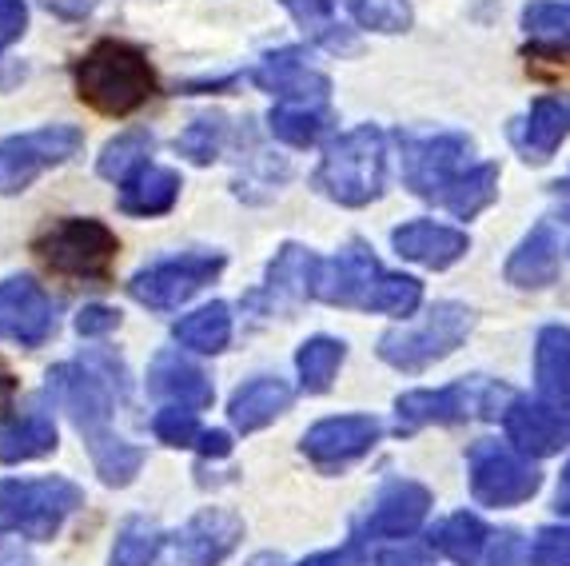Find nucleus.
<instances>
[{"mask_svg":"<svg viewBox=\"0 0 570 566\" xmlns=\"http://www.w3.org/2000/svg\"><path fill=\"white\" fill-rule=\"evenodd\" d=\"M48 9L60 12V17L77 20V17H88V12L96 9V0H45Z\"/></svg>","mask_w":570,"mask_h":566,"instance_id":"obj_48","label":"nucleus"},{"mask_svg":"<svg viewBox=\"0 0 570 566\" xmlns=\"http://www.w3.org/2000/svg\"><path fill=\"white\" fill-rule=\"evenodd\" d=\"M279 4H284V9L299 20V29H304L315 45H324L327 52H355V48H360V40L335 20V0H279Z\"/></svg>","mask_w":570,"mask_h":566,"instance_id":"obj_33","label":"nucleus"},{"mask_svg":"<svg viewBox=\"0 0 570 566\" xmlns=\"http://www.w3.org/2000/svg\"><path fill=\"white\" fill-rule=\"evenodd\" d=\"M29 25V4L24 0H0V52L24 32Z\"/></svg>","mask_w":570,"mask_h":566,"instance_id":"obj_44","label":"nucleus"},{"mask_svg":"<svg viewBox=\"0 0 570 566\" xmlns=\"http://www.w3.org/2000/svg\"><path fill=\"white\" fill-rule=\"evenodd\" d=\"M567 136H570V92L539 96L531 105V113L511 128L514 148L523 152L527 164H547L562 148Z\"/></svg>","mask_w":570,"mask_h":566,"instance_id":"obj_21","label":"nucleus"},{"mask_svg":"<svg viewBox=\"0 0 570 566\" xmlns=\"http://www.w3.org/2000/svg\"><path fill=\"white\" fill-rule=\"evenodd\" d=\"M403 148V184L419 199L439 204L443 192L471 168V136L466 133H400Z\"/></svg>","mask_w":570,"mask_h":566,"instance_id":"obj_9","label":"nucleus"},{"mask_svg":"<svg viewBox=\"0 0 570 566\" xmlns=\"http://www.w3.org/2000/svg\"><path fill=\"white\" fill-rule=\"evenodd\" d=\"M180 176L171 168H153V164H144L136 176L124 179L120 188V212L128 216H164L171 212V204L180 199Z\"/></svg>","mask_w":570,"mask_h":566,"instance_id":"obj_27","label":"nucleus"},{"mask_svg":"<svg viewBox=\"0 0 570 566\" xmlns=\"http://www.w3.org/2000/svg\"><path fill=\"white\" fill-rule=\"evenodd\" d=\"M343 359H347V343L332 340V335H312L295 351V371H299V388L307 396H324L340 375Z\"/></svg>","mask_w":570,"mask_h":566,"instance_id":"obj_31","label":"nucleus"},{"mask_svg":"<svg viewBox=\"0 0 570 566\" xmlns=\"http://www.w3.org/2000/svg\"><path fill=\"white\" fill-rule=\"evenodd\" d=\"M383 423L375 416H332L307 427L304 435V455L320 467V471H340L347 462L363 459L371 447L380 443Z\"/></svg>","mask_w":570,"mask_h":566,"instance_id":"obj_13","label":"nucleus"},{"mask_svg":"<svg viewBox=\"0 0 570 566\" xmlns=\"http://www.w3.org/2000/svg\"><path fill=\"white\" fill-rule=\"evenodd\" d=\"M352 17L371 32H407L411 29V4L407 0H347Z\"/></svg>","mask_w":570,"mask_h":566,"instance_id":"obj_39","label":"nucleus"},{"mask_svg":"<svg viewBox=\"0 0 570 566\" xmlns=\"http://www.w3.org/2000/svg\"><path fill=\"white\" fill-rule=\"evenodd\" d=\"M562 267V232L554 227V219H539L523 236V244L514 247L507 260L503 275L507 283L523 287V292H542L559 280Z\"/></svg>","mask_w":570,"mask_h":566,"instance_id":"obj_20","label":"nucleus"},{"mask_svg":"<svg viewBox=\"0 0 570 566\" xmlns=\"http://www.w3.org/2000/svg\"><path fill=\"white\" fill-rule=\"evenodd\" d=\"M554 510L570 519V462L562 467V475H559V495H554Z\"/></svg>","mask_w":570,"mask_h":566,"instance_id":"obj_49","label":"nucleus"},{"mask_svg":"<svg viewBox=\"0 0 570 566\" xmlns=\"http://www.w3.org/2000/svg\"><path fill=\"white\" fill-rule=\"evenodd\" d=\"M219 272H224V255L219 252L176 255V260L136 272L132 283H128V295L144 308H153V312H171V308L188 303L200 287H208Z\"/></svg>","mask_w":570,"mask_h":566,"instance_id":"obj_11","label":"nucleus"},{"mask_svg":"<svg viewBox=\"0 0 570 566\" xmlns=\"http://www.w3.org/2000/svg\"><path fill=\"white\" fill-rule=\"evenodd\" d=\"M267 128L292 148H315L335 128V116L327 105H276L267 116Z\"/></svg>","mask_w":570,"mask_h":566,"instance_id":"obj_28","label":"nucleus"},{"mask_svg":"<svg viewBox=\"0 0 570 566\" xmlns=\"http://www.w3.org/2000/svg\"><path fill=\"white\" fill-rule=\"evenodd\" d=\"M224 133H228L224 116H200V120H191L188 128H184L176 148H180V156H188L191 164H212L219 156Z\"/></svg>","mask_w":570,"mask_h":566,"instance_id":"obj_38","label":"nucleus"},{"mask_svg":"<svg viewBox=\"0 0 570 566\" xmlns=\"http://www.w3.org/2000/svg\"><path fill=\"white\" fill-rule=\"evenodd\" d=\"M554 196H567L570 199V179H559V184H554Z\"/></svg>","mask_w":570,"mask_h":566,"instance_id":"obj_52","label":"nucleus"},{"mask_svg":"<svg viewBox=\"0 0 570 566\" xmlns=\"http://www.w3.org/2000/svg\"><path fill=\"white\" fill-rule=\"evenodd\" d=\"M435 495L415 479H391L367 510V530L371 538H411L423 523H428Z\"/></svg>","mask_w":570,"mask_h":566,"instance_id":"obj_18","label":"nucleus"},{"mask_svg":"<svg viewBox=\"0 0 570 566\" xmlns=\"http://www.w3.org/2000/svg\"><path fill=\"white\" fill-rule=\"evenodd\" d=\"M320 275H324V260L312 252V247L299 244H284L267 267V295L272 300H287V303H304L320 292Z\"/></svg>","mask_w":570,"mask_h":566,"instance_id":"obj_25","label":"nucleus"},{"mask_svg":"<svg viewBox=\"0 0 570 566\" xmlns=\"http://www.w3.org/2000/svg\"><path fill=\"white\" fill-rule=\"evenodd\" d=\"M514 403V391L499 379H459L448 388H423L395 399V431L411 435L419 427H455L466 419H503Z\"/></svg>","mask_w":570,"mask_h":566,"instance_id":"obj_4","label":"nucleus"},{"mask_svg":"<svg viewBox=\"0 0 570 566\" xmlns=\"http://www.w3.org/2000/svg\"><path fill=\"white\" fill-rule=\"evenodd\" d=\"M148 391L176 407H191V411H204V407H212V399H216L212 379L204 375V368H196L180 351H160V355L153 359V368H148Z\"/></svg>","mask_w":570,"mask_h":566,"instance_id":"obj_22","label":"nucleus"},{"mask_svg":"<svg viewBox=\"0 0 570 566\" xmlns=\"http://www.w3.org/2000/svg\"><path fill=\"white\" fill-rule=\"evenodd\" d=\"M523 29L547 45H570V4L562 0H531L523 9Z\"/></svg>","mask_w":570,"mask_h":566,"instance_id":"obj_37","label":"nucleus"},{"mask_svg":"<svg viewBox=\"0 0 570 566\" xmlns=\"http://www.w3.org/2000/svg\"><path fill=\"white\" fill-rule=\"evenodd\" d=\"M494 199H499V164H471L463 176L443 192L439 199V208H448L451 216L459 219H475L483 208H491Z\"/></svg>","mask_w":570,"mask_h":566,"instance_id":"obj_30","label":"nucleus"},{"mask_svg":"<svg viewBox=\"0 0 570 566\" xmlns=\"http://www.w3.org/2000/svg\"><path fill=\"white\" fill-rule=\"evenodd\" d=\"M534 388L547 403L570 407V328L547 323L534 335Z\"/></svg>","mask_w":570,"mask_h":566,"instance_id":"obj_23","label":"nucleus"},{"mask_svg":"<svg viewBox=\"0 0 570 566\" xmlns=\"http://www.w3.org/2000/svg\"><path fill=\"white\" fill-rule=\"evenodd\" d=\"M383 280V267L363 240H347L335 260H324V275H320V292L315 300L332 303V308H360L367 312V300L375 292V283Z\"/></svg>","mask_w":570,"mask_h":566,"instance_id":"obj_15","label":"nucleus"},{"mask_svg":"<svg viewBox=\"0 0 570 566\" xmlns=\"http://www.w3.org/2000/svg\"><path fill=\"white\" fill-rule=\"evenodd\" d=\"M148 152H153V136L148 133H124V136H116L112 144H105L96 168H100V176L105 179H128L144 168Z\"/></svg>","mask_w":570,"mask_h":566,"instance_id":"obj_35","label":"nucleus"},{"mask_svg":"<svg viewBox=\"0 0 570 566\" xmlns=\"http://www.w3.org/2000/svg\"><path fill=\"white\" fill-rule=\"evenodd\" d=\"M491 535L494 530L479 519L475 510H455V515H448L439 527H431L428 547L435 550V555L451 558L455 566H479V558H483Z\"/></svg>","mask_w":570,"mask_h":566,"instance_id":"obj_26","label":"nucleus"},{"mask_svg":"<svg viewBox=\"0 0 570 566\" xmlns=\"http://www.w3.org/2000/svg\"><path fill=\"white\" fill-rule=\"evenodd\" d=\"M160 547H164L160 527L153 519H144V515H132V519H124L120 530H116L108 566H153Z\"/></svg>","mask_w":570,"mask_h":566,"instance_id":"obj_34","label":"nucleus"},{"mask_svg":"<svg viewBox=\"0 0 570 566\" xmlns=\"http://www.w3.org/2000/svg\"><path fill=\"white\" fill-rule=\"evenodd\" d=\"M12 396H17V379H12V375H0V416L9 411Z\"/></svg>","mask_w":570,"mask_h":566,"instance_id":"obj_50","label":"nucleus"},{"mask_svg":"<svg viewBox=\"0 0 570 566\" xmlns=\"http://www.w3.org/2000/svg\"><path fill=\"white\" fill-rule=\"evenodd\" d=\"M80 148H85V133L77 124H48L37 133L0 140V196L24 192L40 172L72 160Z\"/></svg>","mask_w":570,"mask_h":566,"instance_id":"obj_10","label":"nucleus"},{"mask_svg":"<svg viewBox=\"0 0 570 566\" xmlns=\"http://www.w3.org/2000/svg\"><path fill=\"white\" fill-rule=\"evenodd\" d=\"M423 303V283L415 275H400V272H383V280L375 283V292L367 300V312H383V315H403L407 320Z\"/></svg>","mask_w":570,"mask_h":566,"instance_id":"obj_36","label":"nucleus"},{"mask_svg":"<svg viewBox=\"0 0 570 566\" xmlns=\"http://www.w3.org/2000/svg\"><path fill=\"white\" fill-rule=\"evenodd\" d=\"M383 184H387V136L375 124H360L332 140L315 168V188L340 208H367L371 199L383 196Z\"/></svg>","mask_w":570,"mask_h":566,"instance_id":"obj_3","label":"nucleus"},{"mask_svg":"<svg viewBox=\"0 0 570 566\" xmlns=\"http://www.w3.org/2000/svg\"><path fill=\"white\" fill-rule=\"evenodd\" d=\"M48 391H57V399L65 403L68 419L80 431V439L88 443L96 475L108 482V487H128L136 479L144 462V451L132 443H124L120 435L112 431V399H108L100 375H92L88 368H52L48 371Z\"/></svg>","mask_w":570,"mask_h":566,"instance_id":"obj_1","label":"nucleus"},{"mask_svg":"<svg viewBox=\"0 0 570 566\" xmlns=\"http://www.w3.org/2000/svg\"><path fill=\"white\" fill-rule=\"evenodd\" d=\"M244 538V519L236 510L208 507L188 527L171 538V563L176 566H219Z\"/></svg>","mask_w":570,"mask_h":566,"instance_id":"obj_16","label":"nucleus"},{"mask_svg":"<svg viewBox=\"0 0 570 566\" xmlns=\"http://www.w3.org/2000/svg\"><path fill=\"white\" fill-rule=\"evenodd\" d=\"M479 566H531V543L519 530H494Z\"/></svg>","mask_w":570,"mask_h":566,"instance_id":"obj_41","label":"nucleus"},{"mask_svg":"<svg viewBox=\"0 0 570 566\" xmlns=\"http://www.w3.org/2000/svg\"><path fill=\"white\" fill-rule=\"evenodd\" d=\"M120 328V312L105 308V303H88L77 312V331L80 335H108V331Z\"/></svg>","mask_w":570,"mask_h":566,"instance_id":"obj_43","label":"nucleus"},{"mask_svg":"<svg viewBox=\"0 0 570 566\" xmlns=\"http://www.w3.org/2000/svg\"><path fill=\"white\" fill-rule=\"evenodd\" d=\"M471 328H475V312H471L466 303H455V300L431 303L419 323H403V328L383 331L380 359L391 363L395 371L419 375V371H428L431 363L448 359L451 351L471 335Z\"/></svg>","mask_w":570,"mask_h":566,"instance_id":"obj_5","label":"nucleus"},{"mask_svg":"<svg viewBox=\"0 0 570 566\" xmlns=\"http://www.w3.org/2000/svg\"><path fill=\"white\" fill-rule=\"evenodd\" d=\"M120 252L116 232L100 219H60L37 240V255L48 272L68 275V280H108L112 260Z\"/></svg>","mask_w":570,"mask_h":566,"instance_id":"obj_6","label":"nucleus"},{"mask_svg":"<svg viewBox=\"0 0 570 566\" xmlns=\"http://www.w3.org/2000/svg\"><path fill=\"white\" fill-rule=\"evenodd\" d=\"M375 566H435V558L428 550H415V547H391L375 555Z\"/></svg>","mask_w":570,"mask_h":566,"instance_id":"obj_46","label":"nucleus"},{"mask_svg":"<svg viewBox=\"0 0 570 566\" xmlns=\"http://www.w3.org/2000/svg\"><path fill=\"white\" fill-rule=\"evenodd\" d=\"M287 407H292V388H287L284 379L276 375H259L244 388H236L228 403V416H232V427L244 435L259 431V427L276 423L284 416Z\"/></svg>","mask_w":570,"mask_h":566,"instance_id":"obj_24","label":"nucleus"},{"mask_svg":"<svg viewBox=\"0 0 570 566\" xmlns=\"http://www.w3.org/2000/svg\"><path fill=\"white\" fill-rule=\"evenodd\" d=\"M531 566H570V527H539L534 530Z\"/></svg>","mask_w":570,"mask_h":566,"instance_id":"obj_42","label":"nucleus"},{"mask_svg":"<svg viewBox=\"0 0 570 566\" xmlns=\"http://www.w3.org/2000/svg\"><path fill=\"white\" fill-rule=\"evenodd\" d=\"M57 331L52 300L32 280H4L0 283V340H12L20 348H40Z\"/></svg>","mask_w":570,"mask_h":566,"instance_id":"obj_17","label":"nucleus"},{"mask_svg":"<svg viewBox=\"0 0 570 566\" xmlns=\"http://www.w3.org/2000/svg\"><path fill=\"white\" fill-rule=\"evenodd\" d=\"M503 427L507 443L514 451H523L527 459H547V455H559L562 447H570V407L547 403L542 396H514V403L503 416Z\"/></svg>","mask_w":570,"mask_h":566,"instance_id":"obj_12","label":"nucleus"},{"mask_svg":"<svg viewBox=\"0 0 570 566\" xmlns=\"http://www.w3.org/2000/svg\"><path fill=\"white\" fill-rule=\"evenodd\" d=\"M48 451H57V423L45 411H29L0 427V462H29Z\"/></svg>","mask_w":570,"mask_h":566,"instance_id":"obj_29","label":"nucleus"},{"mask_svg":"<svg viewBox=\"0 0 570 566\" xmlns=\"http://www.w3.org/2000/svg\"><path fill=\"white\" fill-rule=\"evenodd\" d=\"M196 447H200L204 459H224V455L232 451V435L228 431H204Z\"/></svg>","mask_w":570,"mask_h":566,"instance_id":"obj_47","label":"nucleus"},{"mask_svg":"<svg viewBox=\"0 0 570 566\" xmlns=\"http://www.w3.org/2000/svg\"><path fill=\"white\" fill-rule=\"evenodd\" d=\"M171 335H176V343L188 351H200V355H216V351L228 348L232 340V312L228 303H208V308H200V312L184 315L176 328H171Z\"/></svg>","mask_w":570,"mask_h":566,"instance_id":"obj_32","label":"nucleus"},{"mask_svg":"<svg viewBox=\"0 0 570 566\" xmlns=\"http://www.w3.org/2000/svg\"><path fill=\"white\" fill-rule=\"evenodd\" d=\"M247 566H284V555H276V550H264V555H256Z\"/></svg>","mask_w":570,"mask_h":566,"instance_id":"obj_51","label":"nucleus"},{"mask_svg":"<svg viewBox=\"0 0 570 566\" xmlns=\"http://www.w3.org/2000/svg\"><path fill=\"white\" fill-rule=\"evenodd\" d=\"M299 566H367V555H363L360 538H352V543H343L340 550H320V555L304 558Z\"/></svg>","mask_w":570,"mask_h":566,"instance_id":"obj_45","label":"nucleus"},{"mask_svg":"<svg viewBox=\"0 0 570 566\" xmlns=\"http://www.w3.org/2000/svg\"><path fill=\"white\" fill-rule=\"evenodd\" d=\"M153 431H156V439L168 443V447H196L200 443V435H204L200 423H196V411H191V407H176V403H168L164 411H156Z\"/></svg>","mask_w":570,"mask_h":566,"instance_id":"obj_40","label":"nucleus"},{"mask_svg":"<svg viewBox=\"0 0 570 566\" xmlns=\"http://www.w3.org/2000/svg\"><path fill=\"white\" fill-rule=\"evenodd\" d=\"M77 96L105 116H132L156 96V72L128 40H96L72 68Z\"/></svg>","mask_w":570,"mask_h":566,"instance_id":"obj_2","label":"nucleus"},{"mask_svg":"<svg viewBox=\"0 0 570 566\" xmlns=\"http://www.w3.org/2000/svg\"><path fill=\"white\" fill-rule=\"evenodd\" d=\"M85 502L77 482L60 479H4L0 482V519L29 538H52L60 523Z\"/></svg>","mask_w":570,"mask_h":566,"instance_id":"obj_8","label":"nucleus"},{"mask_svg":"<svg viewBox=\"0 0 570 566\" xmlns=\"http://www.w3.org/2000/svg\"><path fill=\"white\" fill-rule=\"evenodd\" d=\"M466 475H471V499L479 507H519L542 487L534 459L499 439H479L466 451Z\"/></svg>","mask_w":570,"mask_h":566,"instance_id":"obj_7","label":"nucleus"},{"mask_svg":"<svg viewBox=\"0 0 570 566\" xmlns=\"http://www.w3.org/2000/svg\"><path fill=\"white\" fill-rule=\"evenodd\" d=\"M391 247L403 260H411V264L431 267V272H448L451 264H459L471 252V236L459 232V227L435 224V219H411V224L391 232Z\"/></svg>","mask_w":570,"mask_h":566,"instance_id":"obj_19","label":"nucleus"},{"mask_svg":"<svg viewBox=\"0 0 570 566\" xmlns=\"http://www.w3.org/2000/svg\"><path fill=\"white\" fill-rule=\"evenodd\" d=\"M252 85L279 96V105H327L332 80L307 60L304 48H276L252 72Z\"/></svg>","mask_w":570,"mask_h":566,"instance_id":"obj_14","label":"nucleus"}]
</instances>
